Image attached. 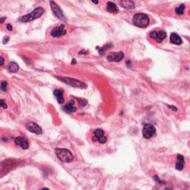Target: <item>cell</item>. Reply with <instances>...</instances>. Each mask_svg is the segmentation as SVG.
Masks as SVG:
<instances>
[{
    "instance_id": "8fae6325",
    "label": "cell",
    "mask_w": 190,
    "mask_h": 190,
    "mask_svg": "<svg viewBox=\"0 0 190 190\" xmlns=\"http://www.w3.org/2000/svg\"><path fill=\"white\" fill-rule=\"evenodd\" d=\"M15 143L19 146L22 149H27L29 147V143L26 138L23 137H17L15 139Z\"/></svg>"
},
{
    "instance_id": "ffe728a7",
    "label": "cell",
    "mask_w": 190,
    "mask_h": 190,
    "mask_svg": "<svg viewBox=\"0 0 190 190\" xmlns=\"http://www.w3.org/2000/svg\"><path fill=\"white\" fill-rule=\"evenodd\" d=\"M185 4H181L180 6H178L177 7L175 8V13L177 15H182L184 13V10H185Z\"/></svg>"
},
{
    "instance_id": "d6986e66",
    "label": "cell",
    "mask_w": 190,
    "mask_h": 190,
    "mask_svg": "<svg viewBox=\"0 0 190 190\" xmlns=\"http://www.w3.org/2000/svg\"><path fill=\"white\" fill-rule=\"evenodd\" d=\"M105 135L104 132L101 129H97L94 132V141H97L100 138Z\"/></svg>"
},
{
    "instance_id": "7c38bea8",
    "label": "cell",
    "mask_w": 190,
    "mask_h": 190,
    "mask_svg": "<svg viewBox=\"0 0 190 190\" xmlns=\"http://www.w3.org/2000/svg\"><path fill=\"white\" fill-rule=\"evenodd\" d=\"M185 164V158L181 155H177V161H176V169L181 171L183 169Z\"/></svg>"
},
{
    "instance_id": "603a6c76",
    "label": "cell",
    "mask_w": 190,
    "mask_h": 190,
    "mask_svg": "<svg viewBox=\"0 0 190 190\" xmlns=\"http://www.w3.org/2000/svg\"><path fill=\"white\" fill-rule=\"evenodd\" d=\"M0 107H2L4 109H7V106L3 100H0Z\"/></svg>"
},
{
    "instance_id": "4fadbf2b",
    "label": "cell",
    "mask_w": 190,
    "mask_h": 190,
    "mask_svg": "<svg viewBox=\"0 0 190 190\" xmlns=\"http://www.w3.org/2000/svg\"><path fill=\"white\" fill-rule=\"evenodd\" d=\"M120 5L122 6L123 7L126 9H134L135 7V2L130 0H123V1H119Z\"/></svg>"
},
{
    "instance_id": "cb8c5ba5",
    "label": "cell",
    "mask_w": 190,
    "mask_h": 190,
    "mask_svg": "<svg viewBox=\"0 0 190 190\" xmlns=\"http://www.w3.org/2000/svg\"><path fill=\"white\" fill-rule=\"evenodd\" d=\"M7 30H8L9 31H13V26H12L11 25H10V24H7Z\"/></svg>"
},
{
    "instance_id": "7a4b0ae2",
    "label": "cell",
    "mask_w": 190,
    "mask_h": 190,
    "mask_svg": "<svg viewBox=\"0 0 190 190\" xmlns=\"http://www.w3.org/2000/svg\"><path fill=\"white\" fill-rule=\"evenodd\" d=\"M149 18L145 13H137L133 17V23L139 28H146L149 25Z\"/></svg>"
},
{
    "instance_id": "277c9868",
    "label": "cell",
    "mask_w": 190,
    "mask_h": 190,
    "mask_svg": "<svg viewBox=\"0 0 190 190\" xmlns=\"http://www.w3.org/2000/svg\"><path fill=\"white\" fill-rule=\"evenodd\" d=\"M59 80L60 81L63 82L65 84L68 85V86H73V87L76 88H80V89H83V88H86V85L84 83L80 81V80H75L74 78H71V77H59Z\"/></svg>"
},
{
    "instance_id": "52a82bcc",
    "label": "cell",
    "mask_w": 190,
    "mask_h": 190,
    "mask_svg": "<svg viewBox=\"0 0 190 190\" xmlns=\"http://www.w3.org/2000/svg\"><path fill=\"white\" fill-rule=\"evenodd\" d=\"M149 36L152 39H155L156 42L160 43V42H163V41L166 38L167 34H166V32H165L164 31H153L149 33Z\"/></svg>"
},
{
    "instance_id": "484cf974",
    "label": "cell",
    "mask_w": 190,
    "mask_h": 190,
    "mask_svg": "<svg viewBox=\"0 0 190 190\" xmlns=\"http://www.w3.org/2000/svg\"><path fill=\"white\" fill-rule=\"evenodd\" d=\"M8 40H9L8 36H5V37H4V39H3V43L4 44L7 43V42H8Z\"/></svg>"
},
{
    "instance_id": "2e32d148",
    "label": "cell",
    "mask_w": 190,
    "mask_h": 190,
    "mask_svg": "<svg viewBox=\"0 0 190 190\" xmlns=\"http://www.w3.org/2000/svg\"><path fill=\"white\" fill-rule=\"evenodd\" d=\"M63 110L68 113H73L77 111L75 106H74V102H71L69 103H67L65 106H63Z\"/></svg>"
},
{
    "instance_id": "f1b7e54d",
    "label": "cell",
    "mask_w": 190,
    "mask_h": 190,
    "mask_svg": "<svg viewBox=\"0 0 190 190\" xmlns=\"http://www.w3.org/2000/svg\"><path fill=\"white\" fill-rule=\"evenodd\" d=\"M5 19H6L5 17L0 18V23H3V22H4V21L5 20Z\"/></svg>"
},
{
    "instance_id": "f546056e",
    "label": "cell",
    "mask_w": 190,
    "mask_h": 190,
    "mask_svg": "<svg viewBox=\"0 0 190 190\" xmlns=\"http://www.w3.org/2000/svg\"><path fill=\"white\" fill-rule=\"evenodd\" d=\"M42 190H49V189H48V188H43Z\"/></svg>"
},
{
    "instance_id": "9c48e42d",
    "label": "cell",
    "mask_w": 190,
    "mask_h": 190,
    "mask_svg": "<svg viewBox=\"0 0 190 190\" xmlns=\"http://www.w3.org/2000/svg\"><path fill=\"white\" fill-rule=\"evenodd\" d=\"M65 34H66V30L64 28L63 25L53 28L51 31V35L53 37H60V36Z\"/></svg>"
},
{
    "instance_id": "6da1fadb",
    "label": "cell",
    "mask_w": 190,
    "mask_h": 190,
    "mask_svg": "<svg viewBox=\"0 0 190 190\" xmlns=\"http://www.w3.org/2000/svg\"><path fill=\"white\" fill-rule=\"evenodd\" d=\"M44 12H45V10H44L43 7H38L36 8H35L33 11L31 12L29 14L22 16L20 19V21L22 22H31V21L35 20V19H39L40 16H42L43 15Z\"/></svg>"
},
{
    "instance_id": "ac0fdd59",
    "label": "cell",
    "mask_w": 190,
    "mask_h": 190,
    "mask_svg": "<svg viewBox=\"0 0 190 190\" xmlns=\"http://www.w3.org/2000/svg\"><path fill=\"white\" fill-rule=\"evenodd\" d=\"M106 9L109 13H117L118 11V8L116 4L112 1H109L106 5Z\"/></svg>"
},
{
    "instance_id": "83f0119b",
    "label": "cell",
    "mask_w": 190,
    "mask_h": 190,
    "mask_svg": "<svg viewBox=\"0 0 190 190\" xmlns=\"http://www.w3.org/2000/svg\"><path fill=\"white\" fill-rule=\"evenodd\" d=\"M167 106H168L169 108V109H172L173 111H174V112H176V111L177 110V108H175L174 107V106H169V105H167Z\"/></svg>"
},
{
    "instance_id": "8992f818",
    "label": "cell",
    "mask_w": 190,
    "mask_h": 190,
    "mask_svg": "<svg viewBox=\"0 0 190 190\" xmlns=\"http://www.w3.org/2000/svg\"><path fill=\"white\" fill-rule=\"evenodd\" d=\"M156 133V129L151 124H145L143 129V135L146 139H150Z\"/></svg>"
},
{
    "instance_id": "5b68a950",
    "label": "cell",
    "mask_w": 190,
    "mask_h": 190,
    "mask_svg": "<svg viewBox=\"0 0 190 190\" xmlns=\"http://www.w3.org/2000/svg\"><path fill=\"white\" fill-rule=\"evenodd\" d=\"M50 5H51V8L52 10L53 13L55 16H57L59 19L60 20L64 21L65 22L66 21V19H65V16L64 15L63 10H61V8L60 7V6L55 2V1H50Z\"/></svg>"
},
{
    "instance_id": "9a60e30c",
    "label": "cell",
    "mask_w": 190,
    "mask_h": 190,
    "mask_svg": "<svg viewBox=\"0 0 190 190\" xmlns=\"http://www.w3.org/2000/svg\"><path fill=\"white\" fill-rule=\"evenodd\" d=\"M54 95L57 98L59 103L62 104V103H64L65 100H64L63 97V90H62V89H56V90L54 91Z\"/></svg>"
},
{
    "instance_id": "30bf717a",
    "label": "cell",
    "mask_w": 190,
    "mask_h": 190,
    "mask_svg": "<svg viewBox=\"0 0 190 190\" xmlns=\"http://www.w3.org/2000/svg\"><path fill=\"white\" fill-rule=\"evenodd\" d=\"M124 54L122 51L112 53L107 56V60L110 62H120L123 59Z\"/></svg>"
},
{
    "instance_id": "7402d4cb",
    "label": "cell",
    "mask_w": 190,
    "mask_h": 190,
    "mask_svg": "<svg viewBox=\"0 0 190 190\" xmlns=\"http://www.w3.org/2000/svg\"><path fill=\"white\" fill-rule=\"evenodd\" d=\"M97 141H98V142L100 143L104 144V143H106V141H107V138H106V137L104 135V136L102 137L101 138H100V139H99Z\"/></svg>"
},
{
    "instance_id": "ba28073f",
    "label": "cell",
    "mask_w": 190,
    "mask_h": 190,
    "mask_svg": "<svg viewBox=\"0 0 190 190\" xmlns=\"http://www.w3.org/2000/svg\"><path fill=\"white\" fill-rule=\"evenodd\" d=\"M26 128L29 132L33 134H36V135H40V134L42 133V128L39 126L38 124L35 123H28L26 125Z\"/></svg>"
},
{
    "instance_id": "3957f363",
    "label": "cell",
    "mask_w": 190,
    "mask_h": 190,
    "mask_svg": "<svg viewBox=\"0 0 190 190\" xmlns=\"http://www.w3.org/2000/svg\"><path fill=\"white\" fill-rule=\"evenodd\" d=\"M55 153L58 159H60V160H61L62 162L70 163L74 159V156L71 152L66 149H56Z\"/></svg>"
},
{
    "instance_id": "4316f807",
    "label": "cell",
    "mask_w": 190,
    "mask_h": 190,
    "mask_svg": "<svg viewBox=\"0 0 190 190\" xmlns=\"http://www.w3.org/2000/svg\"><path fill=\"white\" fill-rule=\"evenodd\" d=\"M79 100H80V101H79V103H80V104L81 105V106H85V105H86V102H83L84 101V100H80V99H78Z\"/></svg>"
},
{
    "instance_id": "44dd1931",
    "label": "cell",
    "mask_w": 190,
    "mask_h": 190,
    "mask_svg": "<svg viewBox=\"0 0 190 190\" xmlns=\"http://www.w3.org/2000/svg\"><path fill=\"white\" fill-rule=\"evenodd\" d=\"M7 85H8L7 82L6 81L1 82V85H0V89H1V90L2 91V92H6V90H7Z\"/></svg>"
},
{
    "instance_id": "5bb4252c",
    "label": "cell",
    "mask_w": 190,
    "mask_h": 190,
    "mask_svg": "<svg viewBox=\"0 0 190 190\" xmlns=\"http://www.w3.org/2000/svg\"><path fill=\"white\" fill-rule=\"evenodd\" d=\"M170 41L174 45H180L183 42L181 37L175 33H172L170 36Z\"/></svg>"
},
{
    "instance_id": "d4e9b609",
    "label": "cell",
    "mask_w": 190,
    "mask_h": 190,
    "mask_svg": "<svg viewBox=\"0 0 190 190\" xmlns=\"http://www.w3.org/2000/svg\"><path fill=\"white\" fill-rule=\"evenodd\" d=\"M4 64V59L3 57H0V66L3 65Z\"/></svg>"
},
{
    "instance_id": "e0dca14e",
    "label": "cell",
    "mask_w": 190,
    "mask_h": 190,
    "mask_svg": "<svg viewBox=\"0 0 190 190\" xmlns=\"http://www.w3.org/2000/svg\"><path fill=\"white\" fill-rule=\"evenodd\" d=\"M19 69V65L15 62H11L7 65V70L11 73H16Z\"/></svg>"
}]
</instances>
